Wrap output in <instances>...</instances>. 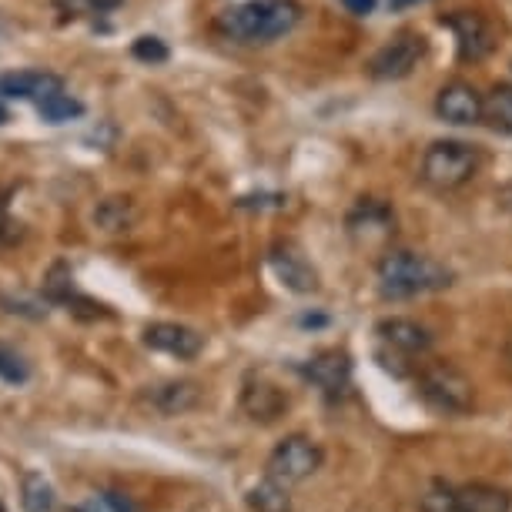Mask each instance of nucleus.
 <instances>
[{
    "instance_id": "1a4fd4ad",
    "label": "nucleus",
    "mask_w": 512,
    "mask_h": 512,
    "mask_svg": "<svg viewBox=\"0 0 512 512\" xmlns=\"http://www.w3.org/2000/svg\"><path fill=\"white\" fill-rule=\"evenodd\" d=\"M442 24H449L462 61H482V57H489L492 47H496V31H492V24L476 11H456Z\"/></svg>"
},
{
    "instance_id": "2f4dec72",
    "label": "nucleus",
    "mask_w": 512,
    "mask_h": 512,
    "mask_svg": "<svg viewBox=\"0 0 512 512\" xmlns=\"http://www.w3.org/2000/svg\"><path fill=\"white\" fill-rule=\"evenodd\" d=\"M7 121H11V111H7L4 98H0V124H7Z\"/></svg>"
},
{
    "instance_id": "7c9ffc66",
    "label": "nucleus",
    "mask_w": 512,
    "mask_h": 512,
    "mask_svg": "<svg viewBox=\"0 0 512 512\" xmlns=\"http://www.w3.org/2000/svg\"><path fill=\"white\" fill-rule=\"evenodd\" d=\"M74 512H101V506H98V499H88L84 506H77Z\"/></svg>"
},
{
    "instance_id": "f3484780",
    "label": "nucleus",
    "mask_w": 512,
    "mask_h": 512,
    "mask_svg": "<svg viewBox=\"0 0 512 512\" xmlns=\"http://www.w3.org/2000/svg\"><path fill=\"white\" fill-rule=\"evenodd\" d=\"M148 402L158 409L161 415H181L198 405V385L195 382H164L154 385L148 392Z\"/></svg>"
},
{
    "instance_id": "a211bd4d",
    "label": "nucleus",
    "mask_w": 512,
    "mask_h": 512,
    "mask_svg": "<svg viewBox=\"0 0 512 512\" xmlns=\"http://www.w3.org/2000/svg\"><path fill=\"white\" fill-rule=\"evenodd\" d=\"M482 121L492 131L512 134V84H496L486 98H482Z\"/></svg>"
},
{
    "instance_id": "a878e982",
    "label": "nucleus",
    "mask_w": 512,
    "mask_h": 512,
    "mask_svg": "<svg viewBox=\"0 0 512 512\" xmlns=\"http://www.w3.org/2000/svg\"><path fill=\"white\" fill-rule=\"evenodd\" d=\"M131 54L138 57V61H144V64H164L171 51H168V44H164L161 37H138L134 47H131Z\"/></svg>"
},
{
    "instance_id": "72a5a7b5",
    "label": "nucleus",
    "mask_w": 512,
    "mask_h": 512,
    "mask_svg": "<svg viewBox=\"0 0 512 512\" xmlns=\"http://www.w3.org/2000/svg\"><path fill=\"white\" fill-rule=\"evenodd\" d=\"M506 355H509V359H512V335L506 338Z\"/></svg>"
},
{
    "instance_id": "6ab92c4d",
    "label": "nucleus",
    "mask_w": 512,
    "mask_h": 512,
    "mask_svg": "<svg viewBox=\"0 0 512 512\" xmlns=\"http://www.w3.org/2000/svg\"><path fill=\"white\" fill-rule=\"evenodd\" d=\"M248 506L255 512H292V496H288V486L265 476L258 486L248 489Z\"/></svg>"
},
{
    "instance_id": "f8f14e48",
    "label": "nucleus",
    "mask_w": 512,
    "mask_h": 512,
    "mask_svg": "<svg viewBox=\"0 0 512 512\" xmlns=\"http://www.w3.org/2000/svg\"><path fill=\"white\" fill-rule=\"evenodd\" d=\"M57 91H64V81L51 71H7V74H0V98L44 101Z\"/></svg>"
},
{
    "instance_id": "0eeeda50",
    "label": "nucleus",
    "mask_w": 512,
    "mask_h": 512,
    "mask_svg": "<svg viewBox=\"0 0 512 512\" xmlns=\"http://www.w3.org/2000/svg\"><path fill=\"white\" fill-rule=\"evenodd\" d=\"M345 228H349V238L359 248H379L395 235V211L379 198H362L349 211Z\"/></svg>"
},
{
    "instance_id": "aec40b11",
    "label": "nucleus",
    "mask_w": 512,
    "mask_h": 512,
    "mask_svg": "<svg viewBox=\"0 0 512 512\" xmlns=\"http://www.w3.org/2000/svg\"><path fill=\"white\" fill-rule=\"evenodd\" d=\"M54 486L47 482L41 472H24L21 479V506L24 512H54Z\"/></svg>"
},
{
    "instance_id": "f03ea898",
    "label": "nucleus",
    "mask_w": 512,
    "mask_h": 512,
    "mask_svg": "<svg viewBox=\"0 0 512 512\" xmlns=\"http://www.w3.org/2000/svg\"><path fill=\"white\" fill-rule=\"evenodd\" d=\"M302 21V7L295 0H248L218 17V31L241 44H268L285 37Z\"/></svg>"
},
{
    "instance_id": "5701e85b",
    "label": "nucleus",
    "mask_w": 512,
    "mask_h": 512,
    "mask_svg": "<svg viewBox=\"0 0 512 512\" xmlns=\"http://www.w3.org/2000/svg\"><path fill=\"white\" fill-rule=\"evenodd\" d=\"M0 382H7V385L31 382V362L7 342H0Z\"/></svg>"
},
{
    "instance_id": "2eb2a0df",
    "label": "nucleus",
    "mask_w": 512,
    "mask_h": 512,
    "mask_svg": "<svg viewBox=\"0 0 512 512\" xmlns=\"http://www.w3.org/2000/svg\"><path fill=\"white\" fill-rule=\"evenodd\" d=\"M285 409H288V395L272 382L248 379L245 389H241V412H245L251 422L268 425V422H275L278 415H285Z\"/></svg>"
},
{
    "instance_id": "423d86ee",
    "label": "nucleus",
    "mask_w": 512,
    "mask_h": 512,
    "mask_svg": "<svg viewBox=\"0 0 512 512\" xmlns=\"http://www.w3.org/2000/svg\"><path fill=\"white\" fill-rule=\"evenodd\" d=\"M425 51H429V44H425L422 34L402 31V34H395L389 44L379 47V51L372 54L369 74L379 77V81H402V77H409L415 67H419Z\"/></svg>"
},
{
    "instance_id": "9b49d317",
    "label": "nucleus",
    "mask_w": 512,
    "mask_h": 512,
    "mask_svg": "<svg viewBox=\"0 0 512 512\" xmlns=\"http://www.w3.org/2000/svg\"><path fill=\"white\" fill-rule=\"evenodd\" d=\"M302 375L325 395H338L342 389H349L352 382V359L338 349H325L302 365Z\"/></svg>"
},
{
    "instance_id": "b1692460",
    "label": "nucleus",
    "mask_w": 512,
    "mask_h": 512,
    "mask_svg": "<svg viewBox=\"0 0 512 512\" xmlns=\"http://www.w3.org/2000/svg\"><path fill=\"white\" fill-rule=\"evenodd\" d=\"M94 221L104 228V231H124L131 225V205L128 198H108L101 201V208L94 211Z\"/></svg>"
},
{
    "instance_id": "bb28decb",
    "label": "nucleus",
    "mask_w": 512,
    "mask_h": 512,
    "mask_svg": "<svg viewBox=\"0 0 512 512\" xmlns=\"http://www.w3.org/2000/svg\"><path fill=\"white\" fill-rule=\"evenodd\" d=\"M422 512H462V509L456 506V492L449 486H436L422 499Z\"/></svg>"
},
{
    "instance_id": "dca6fc26",
    "label": "nucleus",
    "mask_w": 512,
    "mask_h": 512,
    "mask_svg": "<svg viewBox=\"0 0 512 512\" xmlns=\"http://www.w3.org/2000/svg\"><path fill=\"white\" fill-rule=\"evenodd\" d=\"M452 492H456V506L462 512H512V496L499 486L469 482V486H459Z\"/></svg>"
},
{
    "instance_id": "9d476101",
    "label": "nucleus",
    "mask_w": 512,
    "mask_h": 512,
    "mask_svg": "<svg viewBox=\"0 0 512 512\" xmlns=\"http://www.w3.org/2000/svg\"><path fill=\"white\" fill-rule=\"evenodd\" d=\"M141 342L148 345L151 352H161V355H175V359H195L205 349V335L195 332L188 325H178V322H154L144 328Z\"/></svg>"
},
{
    "instance_id": "c85d7f7f",
    "label": "nucleus",
    "mask_w": 512,
    "mask_h": 512,
    "mask_svg": "<svg viewBox=\"0 0 512 512\" xmlns=\"http://www.w3.org/2000/svg\"><path fill=\"white\" fill-rule=\"evenodd\" d=\"M104 506L111 512H141L128 496H121V492H104Z\"/></svg>"
},
{
    "instance_id": "6e6552de",
    "label": "nucleus",
    "mask_w": 512,
    "mask_h": 512,
    "mask_svg": "<svg viewBox=\"0 0 512 512\" xmlns=\"http://www.w3.org/2000/svg\"><path fill=\"white\" fill-rule=\"evenodd\" d=\"M268 265H272L275 278L288 292H295V295L318 292V272L295 241H275L272 251H268Z\"/></svg>"
},
{
    "instance_id": "7ed1b4c3",
    "label": "nucleus",
    "mask_w": 512,
    "mask_h": 512,
    "mask_svg": "<svg viewBox=\"0 0 512 512\" xmlns=\"http://www.w3.org/2000/svg\"><path fill=\"white\" fill-rule=\"evenodd\" d=\"M419 399L429 412L459 419V415L472 412V405H476V389H472L469 375L459 372L456 365L432 362L419 372Z\"/></svg>"
},
{
    "instance_id": "cd10ccee",
    "label": "nucleus",
    "mask_w": 512,
    "mask_h": 512,
    "mask_svg": "<svg viewBox=\"0 0 512 512\" xmlns=\"http://www.w3.org/2000/svg\"><path fill=\"white\" fill-rule=\"evenodd\" d=\"M121 0H71V7L77 11H88V14H104V11H114Z\"/></svg>"
},
{
    "instance_id": "4468645a",
    "label": "nucleus",
    "mask_w": 512,
    "mask_h": 512,
    "mask_svg": "<svg viewBox=\"0 0 512 512\" xmlns=\"http://www.w3.org/2000/svg\"><path fill=\"white\" fill-rule=\"evenodd\" d=\"M375 335L382 338V345H389V349L402 355H422L432 349V332L415 318H382L375 325Z\"/></svg>"
},
{
    "instance_id": "20e7f679",
    "label": "nucleus",
    "mask_w": 512,
    "mask_h": 512,
    "mask_svg": "<svg viewBox=\"0 0 512 512\" xmlns=\"http://www.w3.org/2000/svg\"><path fill=\"white\" fill-rule=\"evenodd\" d=\"M479 171V151L466 141H432L422 154V181L436 191L469 185Z\"/></svg>"
},
{
    "instance_id": "c756f323",
    "label": "nucleus",
    "mask_w": 512,
    "mask_h": 512,
    "mask_svg": "<svg viewBox=\"0 0 512 512\" xmlns=\"http://www.w3.org/2000/svg\"><path fill=\"white\" fill-rule=\"evenodd\" d=\"M342 7L349 14H355V17H369L372 7H375V0H342Z\"/></svg>"
},
{
    "instance_id": "39448f33",
    "label": "nucleus",
    "mask_w": 512,
    "mask_h": 512,
    "mask_svg": "<svg viewBox=\"0 0 512 512\" xmlns=\"http://www.w3.org/2000/svg\"><path fill=\"white\" fill-rule=\"evenodd\" d=\"M318 469H322V449L308 436H285L265 462V476L288 489L312 479Z\"/></svg>"
},
{
    "instance_id": "ddd939ff",
    "label": "nucleus",
    "mask_w": 512,
    "mask_h": 512,
    "mask_svg": "<svg viewBox=\"0 0 512 512\" xmlns=\"http://www.w3.org/2000/svg\"><path fill=\"white\" fill-rule=\"evenodd\" d=\"M436 114L446 124H476L482 118V94L466 81H452L439 91Z\"/></svg>"
},
{
    "instance_id": "393cba45",
    "label": "nucleus",
    "mask_w": 512,
    "mask_h": 512,
    "mask_svg": "<svg viewBox=\"0 0 512 512\" xmlns=\"http://www.w3.org/2000/svg\"><path fill=\"white\" fill-rule=\"evenodd\" d=\"M47 298L37 295H14V292H0V308L11 315H24V318H44L47 315Z\"/></svg>"
},
{
    "instance_id": "4be33fe9",
    "label": "nucleus",
    "mask_w": 512,
    "mask_h": 512,
    "mask_svg": "<svg viewBox=\"0 0 512 512\" xmlns=\"http://www.w3.org/2000/svg\"><path fill=\"white\" fill-rule=\"evenodd\" d=\"M37 114L47 121V124H64V121H74V118H81L84 114V104L71 98V94H64V91H57L51 94V98H44V101H37Z\"/></svg>"
},
{
    "instance_id": "f257e3e1",
    "label": "nucleus",
    "mask_w": 512,
    "mask_h": 512,
    "mask_svg": "<svg viewBox=\"0 0 512 512\" xmlns=\"http://www.w3.org/2000/svg\"><path fill=\"white\" fill-rule=\"evenodd\" d=\"M375 275H379V295L385 302H405V298L442 292V288L452 285V272L446 265H439L429 255H415V251L402 248L385 251Z\"/></svg>"
},
{
    "instance_id": "412c9836",
    "label": "nucleus",
    "mask_w": 512,
    "mask_h": 512,
    "mask_svg": "<svg viewBox=\"0 0 512 512\" xmlns=\"http://www.w3.org/2000/svg\"><path fill=\"white\" fill-rule=\"evenodd\" d=\"M41 295H44L51 305H71L74 298H77V288H74V275H71V268H67L64 262H54L51 268H47Z\"/></svg>"
},
{
    "instance_id": "473e14b6",
    "label": "nucleus",
    "mask_w": 512,
    "mask_h": 512,
    "mask_svg": "<svg viewBox=\"0 0 512 512\" xmlns=\"http://www.w3.org/2000/svg\"><path fill=\"white\" fill-rule=\"evenodd\" d=\"M392 7H412V4H425V0H389Z\"/></svg>"
}]
</instances>
